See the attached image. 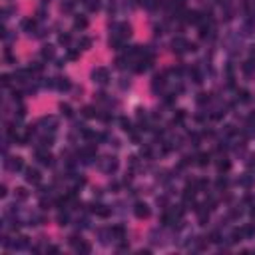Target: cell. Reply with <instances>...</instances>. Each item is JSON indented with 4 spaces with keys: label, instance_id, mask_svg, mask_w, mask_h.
Instances as JSON below:
<instances>
[{
    "label": "cell",
    "instance_id": "cell-3",
    "mask_svg": "<svg viewBox=\"0 0 255 255\" xmlns=\"http://www.w3.org/2000/svg\"><path fill=\"white\" fill-rule=\"evenodd\" d=\"M38 171H32V169H30V171H28V181H38Z\"/></svg>",
    "mask_w": 255,
    "mask_h": 255
},
{
    "label": "cell",
    "instance_id": "cell-1",
    "mask_svg": "<svg viewBox=\"0 0 255 255\" xmlns=\"http://www.w3.org/2000/svg\"><path fill=\"white\" fill-rule=\"evenodd\" d=\"M94 78H96V82H100V84H104V82L108 80V72H106L104 68H98V70L94 72Z\"/></svg>",
    "mask_w": 255,
    "mask_h": 255
},
{
    "label": "cell",
    "instance_id": "cell-4",
    "mask_svg": "<svg viewBox=\"0 0 255 255\" xmlns=\"http://www.w3.org/2000/svg\"><path fill=\"white\" fill-rule=\"evenodd\" d=\"M38 157H40V162H42V164H50V159H52L48 154H38Z\"/></svg>",
    "mask_w": 255,
    "mask_h": 255
},
{
    "label": "cell",
    "instance_id": "cell-2",
    "mask_svg": "<svg viewBox=\"0 0 255 255\" xmlns=\"http://www.w3.org/2000/svg\"><path fill=\"white\" fill-rule=\"evenodd\" d=\"M148 213H150V211H148V205H145V203H138V205H136V215H138V217H145Z\"/></svg>",
    "mask_w": 255,
    "mask_h": 255
}]
</instances>
